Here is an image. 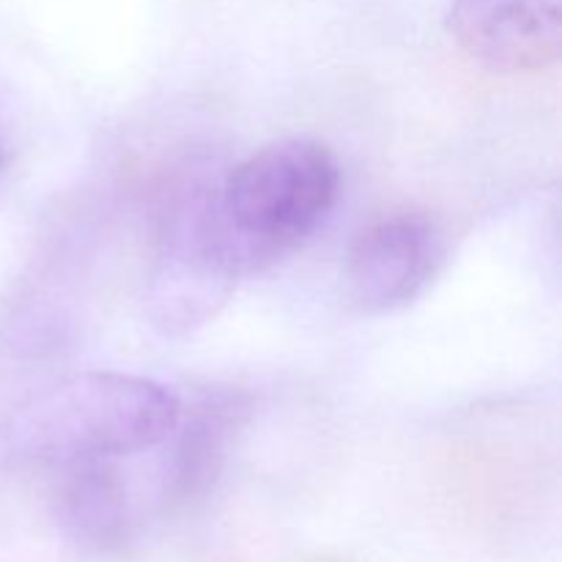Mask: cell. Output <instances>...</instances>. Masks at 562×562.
Returning <instances> with one entry per match:
<instances>
[{"label": "cell", "mask_w": 562, "mask_h": 562, "mask_svg": "<svg viewBox=\"0 0 562 562\" xmlns=\"http://www.w3.org/2000/svg\"><path fill=\"white\" fill-rule=\"evenodd\" d=\"M448 31L483 69L536 75L560 58L562 0H450Z\"/></svg>", "instance_id": "cell-5"}, {"label": "cell", "mask_w": 562, "mask_h": 562, "mask_svg": "<svg viewBox=\"0 0 562 562\" xmlns=\"http://www.w3.org/2000/svg\"><path fill=\"white\" fill-rule=\"evenodd\" d=\"M53 488V514L77 549L115 554L130 549L151 519L126 459H93L60 467Z\"/></svg>", "instance_id": "cell-6"}, {"label": "cell", "mask_w": 562, "mask_h": 562, "mask_svg": "<svg viewBox=\"0 0 562 562\" xmlns=\"http://www.w3.org/2000/svg\"><path fill=\"white\" fill-rule=\"evenodd\" d=\"M179 415V395L154 379L86 371L27 401L11 423V445L20 459L49 470L93 459H132L157 448Z\"/></svg>", "instance_id": "cell-1"}, {"label": "cell", "mask_w": 562, "mask_h": 562, "mask_svg": "<svg viewBox=\"0 0 562 562\" xmlns=\"http://www.w3.org/2000/svg\"><path fill=\"white\" fill-rule=\"evenodd\" d=\"M241 274L220 223L214 187H198L165 214L146 289V316L165 338H181L217 316Z\"/></svg>", "instance_id": "cell-3"}, {"label": "cell", "mask_w": 562, "mask_h": 562, "mask_svg": "<svg viewBox=\"0 0 562 562\" xmlns=\"http://www.w3.org/2000/svg\"><path fill=\"white\" fill-rule=\"evenodd\" d=\"M5 165H9V148H5L3 135H0V173L5 170Z\"/></svg>", "instance_id": "cell-9"}, {"label": "cell", "mask_w": 562, "mask_h": 562, "mask_svg": "<svg viewBox=\"0 0 562 562\" xmlns=\"http://www.w3.org/2000/svg\"><path fill=\"white\" fill-rule=\"evenodd\" d=\"M302 562H351L346 558H340V554H327V552H318V554H311V558H305Z\"/></svg>", "instance_id": "cell-8"}, {"label": "cell", "mask_w": 562, "mask_h": 562, "mask_svg": "<svg viewBox=\"0 0 562 562\" xmlns=\"http://www.w3.org/2000/svg\"><path fill=\"white\" fill-rule=\"evenodd\" d=\"M448 261V234L428 212H395L355 236L344 263L346 302L362 316L404 311Z\"/></svg>", "instance_id": "cell-4"}, {"label": "cell", "mask_w": 562, "mask_h": 562, "mask_svg": "<svg viewBox=\"0 0 562 562\" xmlns=\"http://www.w3.org/2000/svg\"><path fill=\"white\" fill-rule=\"evenodd\" d=\"M340 195V165L313 137H285L241 159L214 187L220 223L241 274L267 272L327 220Z\"/></svg>", "instance_id": "cell-2"}, {"label": "cell", "mask_w": 562, "mask_h": 562, "mask_svg": "<svg viewBox=\"0 0 562 562\" xmlns=\"http://www.w3.org/2000/svg\"><path fill=\"white\" fill-rule=\"evenodd\" d=\"M245 412L247 406L239 395L223 393L206 395L190 412L181 406L173 431L151 448L148 483L159 519L192 508L212 492L225 467L231 437L239 431Z\"/></svg>", "instance_id": "cell-7"}]
</instances>
